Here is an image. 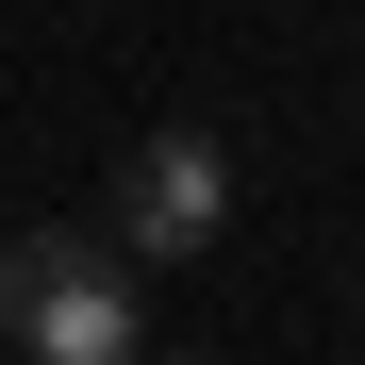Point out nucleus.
<instances>
[{"instance_id": "1", "label": "nucleus", "mask_w": 365, "mask_h": 365, "mask_svg": "<svg viewBox=\"0 0 365 365\" xmlns=\"http://www.w3.org/2000/svg\"><path fill=\"white\" fill-rule=\"evenodd\" d=\"M0 332H17L34 365H133L116 232H17V250H0Z\"/></svg>"}, {"instance_id": "2", "label": "nucleus", "mask_w": 365, "mask_h": 365, "mask_svg": "<svg viewBox=\"0 0 365 365\" xmlns=\"http://www.w3.org/2000/svg\"><path fill=\"white\" fill-rule=\"evenodd\" d=\"M232 216V150L216 133H133V166H116V250L133 266H200Z\"/></svg>"}]
</instances>
